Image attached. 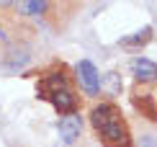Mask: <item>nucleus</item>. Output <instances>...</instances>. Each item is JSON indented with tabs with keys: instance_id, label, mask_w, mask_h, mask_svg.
<instances>
[{
	"instance_id": "f257e3e1",
	"label": "nucleus",
	"mask_w": 157,
	"mask_h": 147,
	"mask_svg": "<svg viewBox=\"0 0 157 147\" xmlns=\"http://www.w3.org/2000/svg\"><path fill=\"white\" fill-rule=\"evenodd\" d=\"M90 121H93L95 132L101 134V142L106 147H129L132 137H129V126L124 121L121 111L113 103H101L90 111Z\"/></svg>"
},
{
	"instance_id": "f03ea898",
	"label": "nucleus",
	"mask_w": 157,
	"mask_h": 147,
	"mask_svg": "<svg viewBox=\"0 0 157 147\" xmlns=\"http://www.w3.org/2000/svg\"><path fill=\"white\" fill-rule=\"evenodd\" d=\"M75 75H77V83L82 85V90L88 93V96H95V93L101 90V75H98L95 65L90 62V59H80V62H77Z\"/></svg>"
},
{
	"instance_id": "7ed1b4c3",
	"label": "nucleus",
	"mask_w": 157,
	"mask_h": 147,
	"mask_svg": "<svg viewBox=\"0 0 157 147\" xmlns=\"http://www.w3.org/2000/svg\"><path fill=\"white\" fill-rule=\"evenodd\" d=\"M80 132H82V119L77 116V113H64L59 119V137L67 145H72L75 139L80 137Z\"/></svg>"
},
{
	"instance_id": "20e7f679",
	"label": "nucleus",
	"mask_w": 157,
	"mask_h": 147,
	"mask_svg": "<svg viewBox=\"0 0 157 147\" xmlns=\"http://www.w3.org/2000/svg\"><path fill=\"white\" fill-rule=\"evenodd\" d=\"M132 75L142 83H155L157 80V65L152 59H144V57H134L132 59Z\"/></svg>"
},
{
	"instance_id": "39448f33",
	"label": "nucleus",
	"mask_w": 157,
	"mask_h": 147,
	"mask_svg": "<svg viewBox=\"0 0 157 147\" xmlns=\"http://www.w3.org/2000/svg\"><path fill=\"white\" fill-rule=\"evenodd\" d=\"M64 88H70V80L62 75V72H52V75H47L39 83V96L41 98H49L52 93H57V90H64Z\"/></svg>"
},
{
	"instance_id": "423d86ee",
	"label": "nucleus",
	"mask_w": 157,
	"mask_h": 147,
	"mask_svg": "<svg viewBox=\"0 0 157 147\" xmlns=\"http://www.w3.org/2000/svg\"><path fill=\"white\" fill-rule=\"evenodd\" d=\"M49 101L54 103V109L59 111V113H75V109H77V98H75L72 88H64V90L52 93Z\"/></svg>"
},
{
	"instance_id": "0eeeda50",
	"label": "nucleus",
	"mask_w": 157,
	"mask_h": 147,
	"mask_svg": "<svg viewBox=\"0 0 157 147\" xmlns=\"http://www.w3.org/2000/svg\"><path fill=\"white\" fill-rule=\"evenodd\" d=\"M101 90H106L108 96H119V93H121V77L116 75V72L103 75V80H101Z\"/></svg>"
},
{
	"instance_id": "6e6552de",
	"label": "nucleus",
	"mask_w": 157,
	"mask_h": 147,
	"mask_svg": "<svg viewBox=\"0 0 157 147\" xmlns=\"http://www.w3.org/2000/svg\"><path fill=\"white\" fill-rule=\"evenodd\" d=\"M18 8L26 16H41L47 10V0H18Z\"/></svg>"
},
{
	"instance_id": "1a4fd4ad",
	"label": "nucleus",
	"mask_w": 157,
	"mask_h": 147,
	"mask_svg": "<svg viewBox=\"0 0 157 147\" xmlns=\"http://www.w3.org/2000/svg\"><path fill=\"white\" fill-rule=\"evenodd\" d=\"M149 39H152V29H149V26H144V29L136 31L134 36H124L121 44H124V46H139V44H147Z\"/></svg>"
},
{
	"instance_id": "9d476101",
	"label": "nucleus",
	"mask_w": 157,
	"mask_h": 147,
	"mask_svg": "<svg viewBox=\"0 0 157 147\" xmlns=\"http://www.w3.org/2000/svg\"><path fill=\"white\" fill-rule=\"evenodd\" d=\"M134 106H136V109H142L149 119H152V121H157V109L152 106V98H149V96H144V98L136 96V98H134Z\"/></svg>"
},
{
	"instance_id": "9b49d317",
	"label": "nucleus",
	"mask_w": 157,
	"mask_h": 147,
	"mask_svg": "<svg viewBox=\"0 0 157 147\" xmlns=\"http://www.w3.org/2000/svg\"><path fill=\"white\" fill-rule=\"evenodd\" d=\"M139 147H157V139H155V137H142Z\"/></svg>"
},
{
	"instance_id": "f8f14e48",
	"label": "nucleus",
	"mask_w": 157,
	"mask_h": 147,
	"mask_svg": "<svg viewBox=\"0 0 157 147\" xmlns=\"http://www.w3.org/2000/svg\"><path fill=\"white\" fill-rule=\"evenodd\" d=\"M16 0H0V5H13Z\"/></svg>"
}]
</instances>
